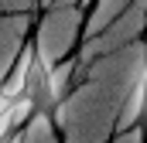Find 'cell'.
<instances>
[{
	"label": "cell",
	"instance_id": "obj_1",
	"mask_svg": "<svg viewBox=\"0 0 147 143\" xmlns=\"http://www.w3.org/2000/svg\"><path fill=\"white\" fill-rule=\"evenodd\" d=\"M86 7H51L38 17V24L31 27V41H34L38 55L51 65L72 58V51H79L82 37H86Z\"/></svg>",
	"mask_w": 147,
	"mask_h": 143
},
{
	"label": "cell",
	"instance_id": "obj_2",
	"mask_svg": "<svg viewBox=\"0 0 147 143\" xmlns=\"http://www.w3.org/2000/svg\"><path fill=\"white\" fill-rule=\"evenodd\" d=\"M31 14H21V17H0V85L7 78V72L14 65V58L21 55L24 41L31 37Z\"/></svg>",
	"mask_w": 147,
	"mask_h": 143
},
{
	"label": "cell",
	"instance_id": "obj_3",
	"mask_svg": "<svg viewBox=\"0 0 147 143\" xmlns=\"http://www.w3.org/2000/svg\"><path fill=\"white\" fill-rule=\"evenodd\" d=\"M34 58H38V48H34V41L28 37V41H24V48H21V55L14 58V65H10V72H7L3 85H0L10 99H21V92H24V85H28V75H31Z\"/></svg>",
	"mask_w": 147,
	"mask_h": 143
},
{
	"label": "cell",
	"instance_id": "obj_4",
	"mask_svg": "<svg viewBox=\"0 0 147 143\" xmlns=\"http://www.w3.org/2000/svg\"><path fill=\"white\" fill-rule=\"evenodd\" d=\"M21 143H62V133L55 126V116L51 112H34L24 130H21Z\"/></svg>",
	"mask_w": 147,
	"mask_h": 143
},
{
	"label": "cell",
	"instance_id": "obj_5",
	"mask_svg": "<svg viewBox=\"0 0 147 143\" xmlns=\"http://www.w3.org/2000/svg\"><path fill=\"white\" fill-rule=\"evenodd\" d=\"M38 0H0V17H21V14H34Z\"/></svg>",
	"mask_w": 147,
	"mask_h": 143
},
{
	"label": "cell",
	"instance_id": "obj_6",
	"mask_svg": "<svg viewBox=\"0 0 147 143\" xmlns=\"http://www.w3.org/2000/svg\"><path fill=\"white\" fill-rule=\"evenodd\" d=\"M110 143H147V133H144V126H134V130H123V133H116Z\"/></svg>",
	"mask_w": 147,
	"mask_h": 143
}]
</instances>
